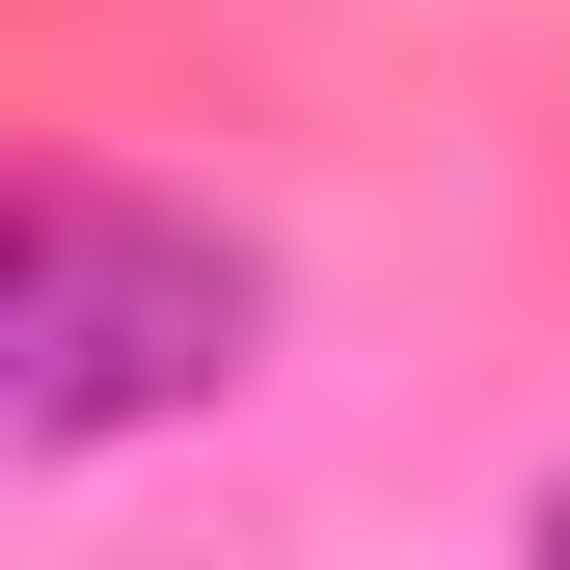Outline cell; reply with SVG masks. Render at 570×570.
Here are the masks:
<instances>
[{"instance_id": "obj_1", "label": "cell", "mask_w": 570, "mask_h": 570, "mask_svg": "<svg viewBox=\"0 0 570 570\" xmlns=\"http://www.w3.org/2000/svg\"><path fill=\"white\" fill-rule=\"evenodd\" d=\"M245 245L218 218H136V190H55L28 218V272H0V435H164V407H218L245 381Z\"/></svg>"}]
</instances>
